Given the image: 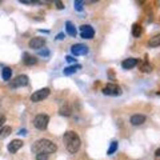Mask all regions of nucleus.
<instances>
[{"label": "nucleus", "mask_w": 160, "mask_h": 160, "mask_svg": "<svg viewBox=\"0 0 160 160\" xmlns=\"http://www.w3.org/2000/svg\"><path fill=\"white\" fill-rule=\"evenodd\" d=\"M145 120H147V118H145L144 115H140V113H136V115H132V116H131V119H129V123H131L132 125L138 127V125L144 124V123H145Z\"/></svg>", "instance_id": "9d476101"}, {"label": "nucleus", "mask_w": 160, "mask_h": 160, "mask_svg": "<svg viewBox=\"0 0 160 160\" xmlns=\"http://www.w3.org/2000/svg\"><path fill=\"white\" fill-rule=\"evenodd\" d=\"M65 60H67L68 63H71V64H72V63H76V59L73 58V56H67Z\"/></svg>", "instance_id": "a878e982"}, {"label": "nucleus", "mask_w": 160, "mask_h": 160, "mask_svg": "<svg viewBox=\"0 0 160 160\" xmlns=\"http://www.w3.org/2000/svg\"><path fill=\"white\" fill-rule=\"evenodd\" d=\"M138 63H139V59H135V58H128V59L123 60L122 67H123L124 69H131V68H133V67H136V65H138Z\"/></svg>", "instance_id": "f8f14e48"}, {"label": "nucleus", "mask_w": 160, "mask_h": 160, "mask_svg": "<svg viewBox=\"0 0 160 160\" xmlns=\"http://www.w3.org/2000/svg\"><path fill=\"white\" fill-rule=\"evenodd\" d=\"M65 38V35L63 32H60V33H58V36H56V40H63Z\"/></svg>", "instance_id": "c85d7f7f"}, {"label": "nucleus", "mask_w": 160, "mask_h": 160, "mask_svg": "<svg viewBox=\"0 0 160 160\" xmlns=\"http://www.w3.org/2000/svg\"><path fill=\"white\" fill-rule=\"evenodd\" d=\"M79 69H82V65L80 64H73V65H69V67H67V68L63 69V73H64L65 76H69V75H72V73L78 72Z\"/></svg>", "instance_id": "2eb2a0df"}, {"label": "nucleus", "mask_w": 160, "mask_h": 160, "mask_svg": "<svg viewBox=\"0 0 160 160\" xmlns=\"http://www.w3.org/2000/svg\"><path fill=\"white\" fill-rule=\"evenodd\" d=\"M148 45H149V47H159V45H160V33H159V35L152 36V38L149 39Z\"/></svg>", "instance_id": "aec40b11"}, {"label": "nucleus", "mask_w": 160, "mask_h": 160, "mask_svg": "<svg viewBox=\"0 0 160 160\" xmlns=\"http://www.w3.org/2000/svg\"><path fill=\"white\" fill-rule=\"evenodd\" d=\"M23 63H24L25 65H33V64H36L38 63V59L35 58V56H32V55H29V53H24L23 55Z\"/></svg>", "instance_id": "ddd939ff"}, {"label": "nucleus", "mask_w": 160, "mask_h": 160, "mask_svg": "<svg viewBox=\"0 0 160 160\" xmlns=\"http://www.w3.org/2000/svg\"><path fill=\"white\" fill-rule=\"evenodd\" d=\"M28 45H29V48H32V49H42L43 47L45 45V39L44 38H39V36H36V38H32L31 40H29V43H28Z\"/></svg>", "instance_id": "1a4fd4ad"}, {"label": "nucleus", "mask_w": 160, "mask_h": 160, "mask_svg": "<svg viewBox=\"0 0 160 160\" xmlns=\"http://www.w3.org/2000/svg\"><path fill=\"white\" fill-rule=\"evenodd\" d=\"M56 7H58L59 9H63V8H64V4H63L62 2H56Z\"/></svg>", "instance_id": "c756f323"}, {"label": "nucleus", "mask_w": 160, "mask_h": 160, "mask_svg": "<svg viewBox=\"0 0 160 160\" xmlns=\"http://www.w3.org/2000/svg\"><path fill=\"white\" fill-rule=\"evenodd\" d=\"M19 135H27V131H25V129H20V131H19Z\"/></svg>", "instance_id": "2f4dec72"}, {"label": "nucleus", "mask_w": 160, "mask_h": 160, "mask_svg": "<svg viewBox=\"0 0 160 160\" xmlns=\"http://www.w3.org/2000/svg\"><path fill=\"white\" fill-rule=\"evenodd\" d=\"M83 4H84V2H82V0H75L73 2V7H75L76 11H83Z\"/></svg>", "instance_id": "4be33fe9"}, {"label": "nucleus", "mask_w": 160, "mask_h": 160, "mask_svg": "<svg viewBox=\"0 0 160 160\" xmlns=\"http://www.w3.org/2000/svg\"><path fill=\"white\" fill-rule=\"evenodd\" d=\"M63 140H64L65 148L69 153H76L80 149V145H82V140H80L79 135L75 131H67L63 136Z\"/></svg>", "instance_id": "f03ea898"}, {"label": "nucleus", "mask_w": 160, "mask_h": 160, "mask_svg": "<svg viewBox=\"0 0 160 160\" xmlns=\"http://www.w3.org/2000/svg\"><path fill=\"white\" fill-rule=\"evenodd\" d=\"M156 159H158V160H160V158H156Z\"/></svg>", "instance_id": "473e14b6"}, {"label": "nucleus", "mask_w": 160, "mask_h": 160, "mask_svg": "<svg viewBox=\"0 0 160 160\" xmlns=\"http://www.w3.org/2000/svg\"><path fill=\"white\" fill-rule=\"evenodd\" d=\"M142 33H143L142 25L138 24V23H135V24L132 25V35H133V38H140V36H142Z\"/></svg>", "instance_id": "a211bd4d"}, {"label": "nucleus", "mask_w": 160, "mask_h": 160, "mask_svg": "<svg viewBox=\"0 0 160 160\" xmlns=\"http://www.w3.org/2000/svg\"><path fill=\"white\" fill-rule=\"evenodd\" d=\"M155 156L156 158H160V148L156 149V152H155Z\"/></svg>", "instance_id": "7c9ffc66"}, {"label": "nucleus", "mask_w": 160, "mask_h": 160, "mask_svg": "<svg viewBox=\"0 0 160 160\" xmlns=\"http://www.w3.org/2000/svg\"><path fill=\"white\" fill-rule=\"evenodd\" d=\"M12 132V128L8 125H3L2 128H0V140L5 139L7 136H9V133Z\"/></svg>", "instance_id": "f3484780"}, {"label": "nucleus", "mask_w": 160, "mask_h": 160, "mask_svg": "<svg viewBox=\"0 0 160 160\" xmlns=\"http://www.w3.org/2000/svg\"><path fill=\"white\" fill-rule=\"evenodd\" d=\"M93 36H95V29H93L91 25H88V24L80 25V38L89 40V39H92Z\"/></svg>", "instance_id": "6e6552de"}, {"label": "nucleus", "mask_w": 160, "mask_h": 160, "mask_svg": "<svg viewBox=\"0 0 160 160\" xmlns=\"http://www.w3.org/2000/svg\"><path fill=\"white\" fill-rule=\"evenodd\" d=\"M36 160H48V153H38Z\"/></svg>", "instance_id": "393cba45"}, {"label": "nucleus", "mask_w": 160, "mask_h": 160, "mask_svg": "<svg viewBox=\"0 0 160 160\" xmlns=\"http://www.w3.org/2000/svg\"><path fill=\"white\" fill-rule=\"evenodd\" d=\"M118 145H119L118 142H112L111 145H109V148H108V151H107V153H108V155H112V153H115L116 151H118Z\"/></svg>", "instance_id": "412c9836"}, {"label": "nucleus", "mask_w": 160, "mask_h": 160, "mask_svg": "<svg viewBox=\"0 0 160 160\" xmlns=\"http://www.w3.org/2000/svg\"><path fill=\"white\" fill-rule=\"evenodd\" d=\"M31 149L36 155L38 153H48L49 155V153H53L58 151V145L53 142H51L49 139H39L32 144Z\"/></svg>", "instance_id": "f257e3e1"}, {"label": "nucleus", "mask_w": 160, "mask_h": 160, "mask_svg": "<svg viewBox=\"0 0 160 160\" xmlns=\"http://www.w3.org/2000/svg\"><path fill=\"white\" fill-rule=\"evenodd\" d=\"M88 47L85 44H82V43H78V44H73L71 47V52L73 56H83V55H87L88 53Z\"/></svg>", "instance_id": "0eeeda50"}, {"label": "nucleus", "mask_w": 160, "mask_h": 160, "mask_svg": "<svg viewBox=\"0 0 160 160\" xmlns=\"http://www.w3.org/2000/svg\"><path fill=\"white\" fill-rule=\"evenodd\" d=\"M23 144H24V143H23L22 140H19V139H15V140H12V142L9 143L7 148H8V151L11 152V153H16V152H18L19 149L23 147Z\"/></svg>", "instance_id": "9b49d317"}, {"label": "nucleus", "mask_w": 160, "mask_h": 160, "mask_svg": "<svg viewBox=\"0 0 160 160\" xmlns=\"http://www.w3.org/2000/svg\"><path fill=\"white\" fill-rule=\"evenodd\" d=\"M59 113L62 116H71V113H72V108L69 107L67 103H64V104H62V107H60V109H59Z\"/></svg>", "instance_id": "dca6fc26"}, {"label": "nucleus", "mask_w": 160, "mask_h": 160, "mask_svg": "<svg viewBox=\"0 0 160 160\" xmlns=\"http://www.w3.org/2000/svg\"><path fill=\"white\" fill-rule=\"evenodd\" d=\"M49 88H42V89H38V91H35L31 95V102L32 103H39V102H43L44 99H47L49 96Z\"/></svg>", "instance_id": "20e7f679"}, {"label": "nucleus", "mask_w": 160, "mask_h": 160, "mask_svg": "<svg viewBox=\"0 0 160 160\" xmlns=\"http://www.w3.org/2000/svg\"><path fill=\"white\" fill-rule=\"evenodd\" d=\"M22 4H35L36 2H32V0H20Z\"/></svg>", "instance_id": "cd10ccee"}, {"label": "nucleus", "mask_w": 160, "mask_h": 160, "mask_svg": "<svg viewBox=\"0 0 160 160\" xmlns=\"http://www.w3.org/2000/svg\"><path fill=\"white\" fill-rule=\"evenodd\" d=\"M11 76H12V69L9 68V67H4V68H3V71H2V78H3V80L8 82V80L11 79Z\"/></svg>", "instance_id": "6ab92c4d"}, {"label": "nucleus", "mask_w": 160, "mask_h": 160, "mask_svg": "<svg viewBox=\"0 0 160 160\" xmlns=\"http://www.w3.org/2000/svg\"><path fill=\"white\" fill-rule=\"evenodd\" d=\"M140 69H142V72L149 73V72H152V65H151V64H148V63H144V64L140 67Z\"/></svg>", "instance_id": "5701e85b"}, {"label": "nucleus", "mask_w": 160, "mask_h": 160, "mask_svg": "<svg viewBox=\"0 0 160 160\" xmlns=\"http://www.w3.org/2000/svg\"><path fill=\"white\" fill-rule=\"evenodd\" d=\"M4 123H5V116L4 115H0V128L4 125Z\"/></svg>", "instance_id": "bb28decb"}, {"label": "nucleus", "mask_w": 160, "mask_h": 160, "mask_svg": "<svg viewBox=\"0 0 160 160\" xmlns=\"http://www.w3.org/2000/svg\"><path fill=\"white\" fill-rule=\"evenodd\" d=\"M48 123H49V116L45 115V113H39L33 119V125H35V128L40 129V131H44L48 127Z\"/></svg>", "instance_id": "7ed1b4c3"}, {"label": "nucleus", "mask_w": 160, "mask_h": 160, "mask_svg": "<svg viewBox=\"0 0 160 160\" xmlns=\"http://www.w3.org/2000/svg\"><path fill=\"white\" fill-rule=\"evenodd\" d=\"M28 83H29L28 76H27V75H19V76H16L13 80H11L9 87H11V88H19V87L28 85Z\"/></svg>", "instance_id": "39448f33"}, {"label": "nucleus", "mask_w": 160, "mask_h": 160, "mask_svg": "<svg viewBox=\"0 0 160 160\" xmlns=\"http://www.w3.org/2000/svg\"><path fill=\"white\" fill-rule=\"evenodd\" d=\"M102 91L107 96H120L122 95V88L116 84H107Z\"/></svg>", "instance_id": "423d86ee"}, {"label": "nucleus", "mask_w": 160, "mask_h": 160, "mask_svg": "<svg viewBox=\"0 0 160 160\" xmlns=\"http://www.w3.org/2000/svg\"><path fill=\"white\" fill-rule=\"evenodd\" d=\"M65 31L69 36H72V38H75L76 33H78V29H76V27L72 22H65Z\"/></svg>", "instance_id": "4468645a"}, {"label": "nucleus", "mask_w": 160, "mask_h": 160, "mask_svg": "<svg viewBox=\"0 0 160 160\" xmlns=\"http://www.w3.org/2000/svg\"><path fill=\"white\" fill-rule=\"evenodd\" d=\"M38 53L40 56H43V58H49V51L47 48H43V49H39Z\"/></svg>", "instance_id": "b1692460"}]
</instances>
